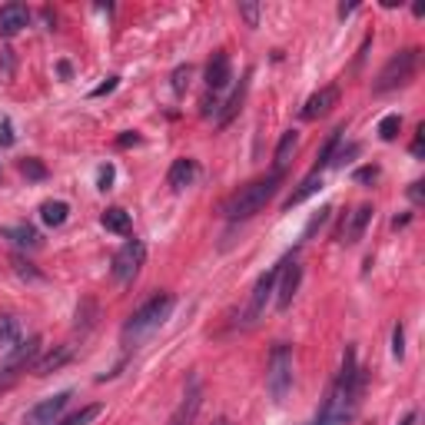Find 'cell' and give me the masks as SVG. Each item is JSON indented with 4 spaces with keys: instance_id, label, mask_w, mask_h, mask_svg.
<instances>
[{
    "instance_id": "cell-1",
    "label": "cell",
    "mask_w": 425,
    "mask_h": 425,
    "mask_svg": "<svg viewBox=\"0 0 425 425\" xmlns=\"http://www.w3.org/2000/svg\"><path fill=\"white\" fill-rule=\"evenodd\" d=\"M362 385H366V375L359 369V359H356V349L345 345L343 352V369L336 375L332 382L329 396L322 402V409L315 415L309 425H349L356 419L359 412V402H362Z\"/></svg>"
},
{
    "instance_id": "cell-2",
    "label": "cell",
    "mask_w": 425,
    "mask_h": 425,
    "mask_svg": "<svg viewBox=\"0 0 425 425\" xmlns=\"http://www.w3.org/2000/svg\"><path fill=\"white\" fill-rule=\"evenodd\" d=\"M279 183H283V170H276V173H269V177H262V179H253L249 186L233 193V196L226 200V206H223L226 220H249V216H256L262 206L276 196Z\"/></svg>"
},
{
    "instance_id": "cell-3",
    "label": "cell",
    "mask_w": 425,
    "mask_h": 425,
    "mask_svg": "<svg viewBox=\"0 0 425 425\" xmlns=\"http://www.w3.org/2000/svg\"><path fill=\"white\" fill-rule=\"evenodd\" d=\"M170 313H173V296H170V292H156L153 299H147L137 313L126 319L124 343H130V339L137 343V339H143V336H150L153 329H160L166 319H170Z\"/></svg>"
},
{
    "instance_id": "cell-4",
    "label": "cell",
    "mask_w": 425,
    "mask_h": 425,
    "mask_svg": "<svg viewBox=\"0 0 425 425\" xmlns=\"http://www.w3.org/2000/svg\"><path fill=\"white\" fill-rule=\"evenodd\" d=\"M415 67H419V47L398 50V54L379 70V77L372 83V94H389V90H396V87H405V83L412 80Z\"/></svg>"
},
{
    "instance_id": "cell-5",
    "label": "cell",
    "mask_w": 425,
    "mask_h": 425,
    "mask_svg": "<svg viewBox=\"0 0 425 425\" xmlns=\"http://www.w3.org/2000/svg\"><path fill=\"white\" fill-rule=\"evenodd\" d=\"M266 389L273 402H283L292 389V349L286 343H276L269 352V366H266Z\"/></svg>"
},
{
    "instance_id": "cell-6",
    "label": "cell",
    "mask_w": 425,
    "mask_h": 425,
    "mask_svg": "<svg viewBox=\"0 0 425 425\" xmlns=\"http://www.w3.org/2000/svg\"><path fill=\"white\" fill-rule=\"evenodd\" d=\"M40 345L43 339L40 336H30V339H24V343H17L10 352H7V359L0 362V392L3 389H10V385L27 372V366L33 362V359L40 356Z\"/></svg>"
},
{
    "instance_id": "cell-7",
    "label": "cell",
    "mask_w": 425,
    "mask_h": 425,
    "mask_svg": "<svg viewBox=\"0 0 425 425\" xmlns=\"http://www.w3.org/2000/svg\"><path fill=\"white\" fill-rule=\"evenodd\" d=\"M279 273H283V262H276L269 266L266 273L256 279V286H253V296H249V306H246V326H256L266 313V306L269 299L276 296V283H279Z\"/></svg>"
},
{
    "instance_id": "cell-8",
    "label": "cell",
    "mask_w": 425,
    "mask_h": 425,
    "mask_svg": "<svg viewBox=\"0 0 425 425\" xmlns=\"http://www.w3.org/2000/svg\"><path fill=\"white\" fill-rule=\"evenodd\" d=\"M143 262H147V246L140 239H126L113 256V279L117 283H133L137 273L143 269Z\"/></svg>"
},
{
    "instance_id": "cell-9",
    "label": "cell",
    "mask_w": 425,
    "mask_h": 425,
    "mask_svg": "<svg viewBox=\"0 0 425 425\" xmlns=\"http://www.w3.org/2000/svg\"><path fill=\"white\" fill-rule=\"evenodd\" d=\"M299 283H302V266L296 260H283V273H279V283H276V309L286 313L296 292H299Z\"/></svg>"
},
{
    "instance_id": "cell-10",
    "label": "cell",
    "mask_w": 425,
    "mask_h": 425,
    "mask_svg": "<svg viewBox=\"0 0 425 425\" xmlns=\"http://www.w3.org/2000/svg\"><path fill=\"white\" fill-rule=\"evenodd\" d=\"M70 398H73V389H64V392H57V396L43 398V402H37V405L27 412L24 422L27 425H54L57 419H60V412L67 409Z\"/></svg>"
},
{
    "instance_id": "cell-11",
    "label": "cell",
    "mask_w": 425,
    "mask_h": 425,
    "mask_svg": "<svg viewBox=\"0 0 425 425\" xmlns=\"http://www.w3.org/2000/svg\"><path fill=\"white\" fill-rule=\"evenodd\" d=\"M233 80V64H230V54L226 50H216V54L209 57V64H206V87L213 90V94H220L226 90Z\"/></svg>"
},
{
    "instance_id": "cell-12",
    "label": "cell",
    "mask_w": 425,
    "mask_h": 425,
    "mask_svg": "<svg viewBox=\"0 0 425 425\" xmlns=\"http://www.w3.org/2000/svg\"><path fill=\"white\" fill-rule=\"evenodd\" d=\"M336 103H339V87H322V90H315V94L306 100L302 120H319V117H326Z\"/></svg>"
},
{
    "instance_id": "cell-13",
    "label": "cell",
    "mask_w": 425,
    "mask_h": 425,
    "mask_svg": "<svg viewBox=\"0 0 425 425\" xmlns=\"http://www.w3.org/2000/svg\"><path fill=\"white\" fill-rule=\"evenodd\" d=\"M372 223V206H356L352 213H349V220H345L343 233H339V243L345 246H356L359 239L366 236V226Z\"/></svg>"
},
{
    "instance_id": "cell-14",
    "label": "cell",
    "mask_w": 425,
    "mask_h": 425,
    "mask_svg": "<svg viewBox=\"0 0 425 425\" xmlns=\"http://www.w3.org/2000/svg\"><path fill=\"white\" fill-rule=\"evenodd\" d=\"M30 24V10L24 3H7L0 7V37H17Z\"/></svg>"
},
{
    "instance_id": "cell-15",
    "label": "cell",
    "mask_w": 425,
    "mask_h": 425,
    "mask_svg": "<svg viewBox=\"0 0 425 425\" xmlns=\"http://www.w3.org/2000/svg\"><path fill=\"white\" fill-rule=\"evenodd\" d=\"M0 239H10L20 249H40L43 236L30 226V223H14V226H0Z\"/></svg>"
},
{
    "instance_id": "cell-16",
    "label": "cell",
    "mask_w": 425,
    "mask_h": 425,
    "mask_svg": "<svg viewBox=\"0 0 425 425\" xmlns=\"http://www.w3.org/2000/svg\"><path fill=\"white\" fill-rule=\"evenodd\" d=\"M196 177H200V166H196V160H190V156H179V160H173V166H170L166 183H170L173 190H186V186H193V183H196Z\"/></svg>"
},
{
    "instance_id": "cell-17",
    "label": "cell",
    "mask_w": 425,
    "mask_h": 425,
    "mask_svg": "<svg viewBox=\"0 0 425 425\" xmlns=\"http://www.w3.org/2000/svg\"><path fill=\"white\" fill-rule=\"evenodd\" d=\"M196 409H200V385L193 382L190 392H186V398L179 402V409L173 412V419H170V425H190L193 415H196Z\"/></svg>"
},
{
    "instance_id": "cell-18",
    "label": "cell",
    "mask_w": 425,
    "mask_h": 425,
    "mask_svg": "<svg viewBox=\"0 0 425 425\" xmlns=\"http://www.w3.org/2000/svg\"><path fill=\"white\" fill-rule=\"evenodd\" d=\"M343 133H345V126H336V130L329 133V140L322 143V150H319V156H315V170H313V173H322L326 166H332V156H336L339 143H343Z\"/></svg>"
},
{
    "instance_id": "cell-19",
    "label": "cell",
    "mask_w": 425,
    "mask_h": 425,
    "mask_svg": "<svg viewBox=\"0 0 425 425\" xmlns=\"http://www.w3.org/2000/svg\"><path fill=\"white\" fill-rule=\"evenodd\" d=\"M319 190H322V173H309V177L299 183V190H292V196L286 200V209L306 203V200H309V196H315Z\"/></svg>"
},
{
    "instance_id": "cell-20",
    "label": "cell",
    "mask_w": 425,
    "mask_h": 425,
    "mask_svg": "<svg viewBox=\"0 0 425 425\" xmlns=\"http://www.w3.org/2000/svg\"><path fill=\"white\" fill-rule=\"evenodd\" d=\"M100 223H103V230H107V233H120V236L130 233V213H126V209H120V206L103 209Z\"/></svg>"
},
{
    "instance_id": "cell-21",
    "label": "cell",
    "mask_w": 425,
    "mask_h": 425,
    "mask_svg": "<svg viewBox=\"0 0 425 425\" xmlns=\"http://www.w3.org/2000/svg\"><path fill=\"white\" fill-rule=\"evenodd\" d=\"M70 216V206L64 203V200H47V203H40V220L47 223V226H64Z\"/></svg>"
},
{
    "instance_id": "cell-22",
    "label": "cell",
    "mask_w": 425,
    "mask_h": 425,
    "mask_svg": "<svg viewBox=\"0 0 425 425\" xmlns=\"http://www.w3.org/2000/svg\"><path fill=\"white\" fill-rule=\"evenodd\" d=\"M70 356H73V345H57V352H50L47 359H40V362L33 366V372H37V375H50V372L60 369Z\"/></svg>"
},
{
    "instance_id": "cell-23",
    "label": "cell",
    "mask_w": 425,
    "mask_h": 425,
    "mask_svg": "<svg viewBox=\"0 0 425 425\" xmlns=\"http://www.w3.org/2000/svg\"><path fill=\"white\" fill-rule=\"evenodd\" d=\"M20 343V322H17L14 315L0 313V349H14V345Z\"/></svg>"
},
{
    "instance_id": "cell-24",
    "label": "cell",
    "mask_w": 425,
    "mask_h": 425,
    "mask_svg": "<svg viewBox=\"0 0 425 425\" xmlns=\"http://www.w3.org/2000/svg\"><path fill=\"white\" fill-rule=\"evenodd\" d=\"M296 143H299V133H296V130H286V133L279 137V143H276V170H283V166L289 163Z\"/></svg>"
},
{
    "instance_id": "cell-25",
    "label": "cell",
    "mask_w": 425,
    "mask_h": 425,
    "mask_svg": "<svg viewBox=\"0 0 425 425\" xmlns=\"http://www.w3.org/2000/svg\"><path fill=\"white\" fill-rule=\"evenodd\" d=\"M103 415V405H83L80 412H73V415H67V419H60V422H54V425H94L96 419Z\"/></svg>"
},
{
    "instance_id": "cell-26",
    "label": "cell",
    "mask_w": 425,
    "mask_h": 425,
    "mask_svg": "<svg viewBox=\"0 0 425 425\" xmlns=\"http://www.w3.org/2000/svg\"><path fill=\"white\" fill-rule=\"evenodd\" d=\"M96 326V302L94 299H80V306H77V329L87 332Z\"/></svg>"
},
{
    "instance_id": "cell-27",
    "label": "cell",
    "mask_w": 425,
    "mask_h": 425,
    "mask_svg": "<svg viewBox=\"0 0 425 425\" xmlns=\"http://www.w3.org/2000/svg\"><path fill=\"white\" fill-rule=\"evenodd\" d=\"M398 130H402V117H398V113H389V117L379 120V137H382L385 143H392V140L398 137Z\"/></svg>"
},
{
    "instance_id": "cell-28",
    "label": "cell",
    "mask_w": 425,
    "mask_h": 425,
    "mask_svg": "<svg viewBox=\"0 0 425 425\" xmlns=\"http://www.w3.org/2000/svg\"><path fill=\"white\" fill-rule=\"evenodd\" d=\"M329 216H332V206H322V209L315 213L313 220L306 223V230H302V239H313V233H315V230H322V226L329 223Z\"/></svg>"
},
{
    "instance_id": "cell-29",
    "label": "cell",
    "mask_w": 425,
    "mask_h": 425,
    "mask_svg": "<svg viewBox=\"0 0 425 425\" xmlns=\"http://www.w3.org/2000/svg\"><path fill=\"white\" fill-rule=\"evenodd\" d=\"M243 96H246V80H243V87H239V90H236V94L230 96V103H226V110L220 113V124H230V120H233V113L239 110V103H243Z\"/></svg>"
},
{
    "instance_id": "cell-30",
    "label": "cell",
    "mask_w": 425,
    "mask_h": 425,
    "mask_svg": "<svg viewBox=\"0 0 425 425\" xmlns=\"http://www.w3.org/2000/svg\"><path fill=\"white\" fill-rule=\"evenodd\" d=\"M20 170H24V177H27V179H47V166H43L40 160H33V156H30V160H24V163H20Z\"/></svg>"
},
{
    "instance_id": "cell-31",
    "label": "cell",
    "mask_w": 425,
    "mask_h": 425,
    "mask_svg": "<svg viewBox=\"0 0 425 425\" xmlns=\"http://www.w3.org/2000/svg\"><path fill=\"white\" fill-rule=\"evenodd\" d=\"M113 177H117V170H113L110 163H103L100 170H96V190H110V186H113Z\"/></svg>"
},
{
    "instance_id": "cell-32",
    "label": "cell",
    "mask_w": 425,
    "mask_h": 425,
    "mask_svg": "<svg viewBox=\"0 0 425 425\" xmlns=\"http://www.w3.org/2000/svg\"><path fill=\"white\" fill-rule=\"evenodd\" d=\"M190 77H193L190 64H186V67H177V70H173V90H177V94H183V90H186V83H190Z\"/></svg>"
},
{
    "instance_id": "cell-33",
    "label": "cell",
    "mask_w": 425,
    "mask_h": 425,
    "mask_svg": "<svg viewBox=\"0 0 425 425\" xmlns=\"http://www.w3.org/2000/svg\"><path fill=\"white\" fill-rule=\"evenodd\" d=\"M14 269H17V276H24V279H33V283H40V279H43V276L37 273V269H33L27 260H20V256H14Z\"/></svg>"
},
{
    "instance_id": "cell-34",
    "label": "cell",
    "mask_w": 425,
    "mask_h": 425,
    "mask_svg": "<svg viewBox=\"0 0 425 425\" xmlns=\"http://www.w3.org/2000/svg\"><path fill=\"white\" fill-rule=\"evenodd\" d=\"M239 17L249 27H260V3H239Z\"/></svg>"
},
{
    "instance_id": "cell-35",
    "label": "cell",
    "mask_w": 425,
    "mask_h": 425,
    "mask_svg": "<svg viewBox=\"0 0 425 425\" xmlns=\"http://www.w3.org/2000/svg\"><path fill=\"white\" fill-rule=\"evenodd\" d=\"M17 143V133H14V124L7 117H0V147H14Z\"/></svg>"
},
{
    "instance_id": "cell-36",
    "label": "cell",
    "mask_w": 425,
    "mask_h": 425,
    "mask_svg": "<svg viewBox=\"0 0 425 425\" xmlns=\"http://www.w3.org/2000/svg\"><path fill=\"white\" fill-rule=\"evenodd\" d=\"M392 356H396V359L405 356V329H402V322L392 329Z\"/></svg>"
},
{
    "instance_id": "cell-37",
    "label": "cell",
    "mask_w": 425,
    "mask_h": 425,
    "mask_svg": "<svg viewBox=\"0 0 425 425\" xmlns=\"http://www.w3.org/2000/svg\"><path fill=\"white\" fill-rule=\"evenodd\" d=\"M352 177H356V183H375V179H379V166H362Z\"/></svg>"
},
{
    "instance_id": "cell-38",
    "label": "cell",
    "mask_w": 425,
    "mask_h": 425,
    "mask_svg": "<svg viewBox=\"0 0 425 425\" xmlns=\"http://www.w3.org/2000/svg\"><path fill=\"white\" fill-rule=\"evenodd\" d=\"M422 153H425V126H419V133H415V140H412V156L422 160Z\"/></svg>"
},
{
    "instance_id": "cell-39",
    "label": "cell",
    "mask_w": 425,
    "mask_h": 425,
    "mask_svg": "<svg viewBox=\"0 0 425 425\" xmlns=\"http://www.w3.org/2000/svg\"><path fill=\"white\" fill-rule=\"evenodd\" d=\"M117 83H120V77H107V83H100L96 90H90V96H107L117 90Z\"/></svg>"
},
{
    "instance_id": "cell-40",
    "label": "cell",
    "mask_w": 425,
    "mask_h": 425,
    "mask_svg": "<svg viewBox=\"0 0 425 425\" xmlns=\"http://www.w3.org/2000/svg\"><path fill=\"white\" fill-rule=\"evenodd\" d=\"M117 143H120V147H137L140 137H137V133H124V137L117 140Z\"/></svg>"
},
{
    "instance_id": "cell-41",
    "label": "cell",
    "mask_w": 425,
    "mask_h": 425,
    "mask_svg": "<svg viewBox=\"0 0 425 425\" xmlns=\"http://www.w3.org/2000/svg\"><path fill=\"white\" fill-rule=\"evenodd\" d=\"M409 196H412V203H422V183H412Z\"/></svg>"
},
{
    "instance_id": "cell-42",
    "label": "cell",
    "mask_w": 425,
    "mask_h": 425,
    "mask_svg": "<svg viewBox=\"0 0 425 425\" xmlns=\"http://www.w3.org/2000/svg\"><path fill=\"white\" fill-rule=\"evenodd\" d=\"M356 7H359V3H343V7H339V17H349Z\"/></svg>"
},
{
    "instance_id": "cell-43",
    "label": "cell",
    "mask_w": 425,
    "mask_h": 425,
    "mask_svg": "<svg viewBox=\"0 0 425 425\" xmlns=\"http://www.w3.org/2000/svg\"><path fill=\"white\" fill-rule=\"evenodd\" d=\"M415 419H419V415H415V412H409V415L402 419V425H415Z\"/></svg>"
}]
</instances>
